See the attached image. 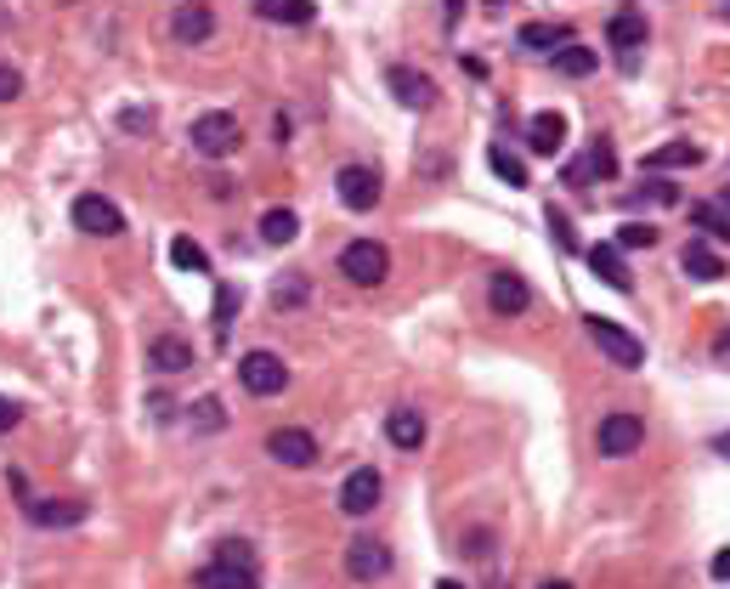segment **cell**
<instances>
[{
	"mask_svg": "<svg viewBox=\"0 0 730 589\" xmlns=\"http://www.w3.org/2000/svg\"><path fill=\"white\" fill-rule=\"evenodd\" d=\"M487 165H493V176L499 182H510V187H526V165L515 153H505V148H487Z\"/></svg>",
	"mask_w": 730,
	"mask_h": 589,
	"instance_id": "cell-30",
	"label": "cell"
},
{
	"mask_svg": "<svg viewBox=\"0 0 730 589\" xmlns=\"http://www.w3.org/2000/svg\"><path fill=\"white\" fill-rule=\"evenodd\" d=\"M589 340H594V351H601L612 369H623V374H635V369L646 363V340L628 335L623 323H612V317H589Z\"/></svg>",
	"mask_w": 730,
	"mask_h": 589,
	"instance_id": "cell-3",
	"label": "cell"
},
{
	"mask_svg": "<svg viewBox=\"0 0 730 589\" xmlns=\"http://www.w3.org/2000/svg\"><path fill=\"white\" fill-rule=\"evenodd\" d=\"M437 589H464V584H459V578H442V584H437Z\"/></svg>",
	"mask_w": 730,
	"mask_h": 589,
	"instance_id": "cell-43",
	"label": "cell"
},
{
	"mask_svg": "<svg viewBox=\"0 0 730 589\" xmlns=\"http://www.w3.org/2000/svg\"><path fill=\"white\" fill-rule=\"evenodd\" d=\"M385 437H391V448L419 453V442H425V419H419L414 408H391V414H385Z\"/></svg>",
	"mask_w": 730,
	"mask_h": 589,
	"instance_id": "cell-22",
	"label": "cell"
},
{
	"mask_svg": "<svg viewBox=\"0 0 730 589\" xmlns=\"http://www.w3.org/2000/svg\"><path fill=\"white\" fill-rule=\"evenodd\" d=\"M74 227L91 239H119L125 233V210L114 199H103V193H80L74 199Z\"/></svg>",
	"mask_w": 730,
	"mask_h": 589,
	"instance_id": "cell-7",
	"label": "cell"
},
{
	"mask_svg": "<svg viewBox=\"0 0 730 589\" xmlns=\"http://www.w3.org/2000/svg\"><path fill=\"white\" fill-rule=\"evenodd\" d=\"M255 12L267 18V23H289V28H306V23L317 18V7H312V0H260Z\"/></svg>",
	"mask_w": 730,
	"mask_h": 589,
	"instance_id": "cell-24",
	"label": "cell"
},
{
	"mask_svg": "<svg viewBox=\"0 0 730 589\" xmlns=\"http://www.w3.org/2000/svg\"><path fill=\"white\" fill-rule=\"evenodd\" d=\"M612 244H617V250H651V244H657V227H651V221H623Z\"/></svg>",
	"mask_w": 730,
	"mask_h": 589,
	"instance_id": "cell-31",
	"label": "cell"
},
{
	"mask_svg": "<svg viewBox=\"0 0 730 589\" xmlns=\"http://www.w3.org/2000/svg\"><path fill=\"white\" fill-rule=\"evenodd\" d=\"M594 69H601V51H589L578 41H567V46L555 51V74H567V80H589Z\"/></svg>",
	"mask_w": 730,
	"mask_h": 589,
	"instance_id": "cell-23",
	"label": "cell"
},
{
	"mask_svg": "<svg viewBox=\"0 0 730 589\" xmlns=\"http://www.w3.org/2000/svg\"><path fill=\"white\" fill-rule=\"evenodd\" d=\"M487 307L499 317H521L526 307H533V289H526L521 273H493L487 278Z\"/></svg>",
	"mask_w": 730,
	"mask_h": 589,
	"instance_id": "cell-13",
	"label": "cell"
},
{
	"mask_svg": "<svg viewBox=\"0 0 730 589\" xmlns=\"http://www.w3.org/2000/svg\"><path fill=\"white\" fill-rule=\"evenodd\" d=\"M18 96H23V74L12 62H0V103H18Z\"/></svg>",
	"mask_w": 730,
	"mask_h": 589,
	"instance_id": "cell-35",
	"label": "cell"
},
{
	"mask_svg": "<svg viewBox=\"0 0 730 589\" xmlns=\"http://www.w3.org/2000/svg\"><path fill=\"white\" fill-rule=\"evenodd\" d=\"M385 499V476L374 471V465H357L346 482H340V510L351 516V521H362V516H374V505Z\"/></svg>",
	"mask_w": 730,
	"mask_h": 589,
	"instance_id": "cell-9",
	"label": "cell"
},
{
	"mask_svg": "<svg viewBox=\"0 0 730 589\" xmlns=\"http://www.w3.org/2000/svg\"><path fill=\"white\" fill-rule=\"evenodd\" d=\"M459 12H464V0H448V23H459Z\"/></svg>",
	"mask_w": 730,
	"mask_h": 589,
	"instance_id": "cell-41",
	"label": "cell"
},
{
	"mask_svg": "<svg viewBox=\"0 0 730 589\" xmlns=\"http://www.w3.org/2000/svg\"><path fill=\"white\" fill-rule=\"evenodd\" d=\"M385 273H391V250H385L380 239H351V244L340 250V278H346V284L374 289V284H385Z\"/></svg>",
	"mask_w": 730,
	"mask_h": 589,
	"instance_id": "cell-4",
	"label": "cell"
},
{
	"mask_svg": "<svg viewBox=\"0 0 730 589\" xmlns=\"http://www.w3.org/2000/svg\"><path fill=\"white\" fill-rule=\"evenodd\" d=\"M583 176H594V182H612V176H617V148H612L606 137H594V142H589V153H583Z\"/></svg>",
	"mask_w": 730,
	"mask_h": 589,
	"instance_id": "cell-28",
	"label": "cell"
},
{
	"mask_svg": "<svg viewBox=\"0 0 730 589\" xmlns=\"http://www.w3.org/2000/svg\"><path fill=\"white\" fill-rule=\"evenodd\" d=\"M193 425H198V431H221V425H227L221 403H216V397H198V408H193Z\"/></svg>",
	"mask_w": 730,
	"mask_h": 589,
	"instance_id": "cell-33",
	"label": "cell"
},
{
	"mask_svg": "<svg viewBox=\"0 0 730 589\" xmlns=\"http://www.w3.org/2000/svg\"><path fill=\"white\" fill-rule=\"evenodd\" d=\"M171 35H176L182 46H205V41L216 35V12L205 7V0H187V7L171 12Z\"/></svg>",
	"mask_w": 730,
	"mask_h": 589,
	"instance_id": "cell-14",
	"label": "cell"
},
{
	"mask_svg": "<svg viewBox=\"0 0 730 589\" xmlns=\"http://www.w3.org/2000/svg\"><path fill=\"white\" fill-rule=\"evenodd\" d=\"M267 453H273L278 465H289V471H306V465L323 460V453H317V437L301 431V425H278V431L267 437Z\"/></svg>",
	"mask_w": 730,
	"mask_h": 589,
	"instance_id": "cell-11",
	"label": "cell"
},
{
	"mask_svg": "<svg viewBox=\"0 0 730 589\" xmlns=\"http://www.w3.org/2000/svg\"><path fill=\"white\" fill-rule=\"evenodd\" d=\"M521 51H560V46H567L572 35H567V28H560V23H521Z\"/></svg>",
	"mask_w": 730,
	"mask_h": 589,
	"instance_id": "cell-25",
	"label": "cell"
},
{
	"mask_svg": "<svg viewBox=\"0 0 730 589\" xmlns=\"http://www.w3.org/2000/svg\"><path fill=\"white\" fill-rule=\"evenodd\" d=\"M301 301H306V284H301V278H294V284H278V289H273V307H301Z\"/></svg>",
	"mask_w": 730,
	"mask_h": 589,
	"instance_id": "cell-36",
	"label": "cell"
},
{
	"mask_svg": "<svg viewBox=\"0 0 730 589\" xmlns=\"http://www.w3.org/2000/svg\"><path fill=\"white\" fill-rule=\"evenodd\" d=\"M606 41H612V51H623V62H635V51L646 46V18L640 12H617L606 23Z\"/></svg>",
	"mask_w": 730,
	"mask_h": 589,
	"instance_id": "cell-21",
	"label": "cell"
},
{
	"mask_svg": "<svg viewBox=\"0 0 730 589\" xmlns=\"http://www.w3.org/2000/svg\"><path fill=\"white\" fill-rule=\"evenodd\" d=\"M385 91H391L403 108H414V114L437 108V80L419 74V69H408V62H391V69H385Z\"/></svg>",
	"mask_w": 730,
	"mask_h": 589,
	"instance_id": "cell-8",
	"label": "cell"
},
{
	"mask_svg": "<svg viewBox=\"0 0 730 589\" xmlns=\"http://www.w3.org/2000/svg\"><path fill=\"white\" fill-rule=\"evenodd\" d=\"M23 516L35 521V528H80V521H85V499H28Z\"/></svg>",
	"mask_w": 730,
	"mask_h": 589,
	"instance_id": "cell-17",
	"label": "cell"
},
{
	"mask_svg": "<svg viewBox=\"0 0 730 589\" xmlns=\"http://www.w3.org/2000/svg\"><path fill=\"white\" fill-rule=\"evenodd\" d=\"M148 369L153 374H187L193 369V346L182 335H153L148 340Z\"/></svg>",
	"mask_w": 730,
	"mask_h": 589,
	"instance_id": "cell-19",
	"label": "cell"
},
{
	"mask_svg": "<svg viewBox=\"0 0 730 589\" xmlns=\"http://www.w3.org/2000/svg\"><path fill=\"white\" fill-rule=\"evenodd\" d=\"M335 193H340V205H346V210L362 216V210H374V205H380V193H385V187H380V171H374V165H340Z\"/></svg>",
	"mask_w": 730,
	"mask_h": 589,
	"instance_id": "cell-12",
	"label": "cell"
},
{
	"mask_svg": "<svg viewBox=\"0 0 730 589\" xmlns=\"http://www.w3.org/2000/svg\"><path fill=\"white\" fill-rule=\"evenodd\" d=\"M171 267L176 273H210V255H205V244H198V239H171Z\"/></svg>",
	"mask_w": 730,
	"mask_h": 589,
	"instance_id": "cell-29",
	"label": "cell"
},
{
	"mask_svg": "<svg viewBox=\"0 0 730 589\" xmlns=\"http://www.w3.org/2000/svg\"><path fill=\"white\" fill-rule=\"evenodd\" d=\"M232 312H239V289H232V284H221V289H216V335H227Z\"/></svg>",
	"mask_w": 730,
	"mask_h": 589,
	"instance_id": "cell-32",
	"label": "cell"
},
{
	"mask_svg": "<svg viewBox=\"0 0 730 589\" xmlns=\"http://www.w3.org/2000/svg\"><path fill=\"white\" fill-rule=\"evenodd\" d=\"M18 419H23V403L0 397V437H7V431H18Z\"/></svg>",
	"mask_w": 730,
	"mask_h": 589,
	"instance_id": "cell-38",
	"label": "cell"
},
{
	"mask_svg": "<svg viewBox=\"0 0 730 589\" xmlns=\"http://www.w3.org/2000/svg\"><path fill=\"white\" fill-rule=\"evenodd\" d=\"M538 589H572L567 578H549V584H538Z\"/></svg>",
	"mask_w": 730,
	"mask_h": 589,
	"instance_id": "cell-42",
	"label": "cell"
},
{
	"mask_svg": "<svg viewBox=\"0 0 730 589\" xmlns=\"http://www.w3.org/2000/svg\"><path fill=\"white\" fill-rule=\"evenodd\" d=\"M714 453H725V460H730V431H725V437H714Z\"/></svg>",
	"mask_w": 730,
	"mask_h": 589,
	"instance_id": "cell-40",
	"label": "cell"
},
{
	"mask_svg": "<svg viewBox=\"0 0 730 589\" xmlns=\"http://www.w3.org/2000/svg\"><path fill=\"white\" fill-rule=\"evenodd\" d=\"M725 205H730V187H725Z\"/></svg>",
	"mask_w": 730,
	"mask_h": 589,
	"instance_id": "cell-44",
	"label": "cell"
},
{
	"mask_svg": "<svg viewBox=\"0 0 730 589\" xmlns=\"http://www.w3.org/2000/svg\"><path fill=\"white\" fill-rule=\"evenodd\" d=\"M239 385L250 391V397H278V391L289 385V369L278 351H244L239 357Z\"/></svg>",
	"mask_w": 730,
	"mask_h": 589,
	"instance_id": "cell-6",
	"label": "cell"
},
{
	"mask_svg": "<svg viewBox=\"0 0 730 589\" xmlns=\"http://www.w3.org/2000/svg\"><path fill=\"white\" fill-rule=\"evenodd\" d=\"M708 578L730 584V550H719V555H714V562H708Z\"/></svg>",
	"mask_w": 730,
	"mask_h": 589,
	"instance_id": "cell-39",
	"label": "cell"
},
{
	"mask_svg": "<svg viewBox=\"0 0 730 589\" xmlns=\"http://www.w3.org/2000/svg\"><path fill=\"white\" fill-rule=\"evenodd\" d=\"M526 148H533V153H544V159H555L560 148H567V114L544 108V114H533V119H526Z\"/></svg>",
	"mask_w": 730,
	"mask_h": 589,
	"instance_id": "cell-15",
	"label": "cell"
},
{
	"mask_svg": "<svg viewBox=\"0 0 730 589\" xmlns=\"http://www.w3.org/2000/svg\"><path fill=\"white\" fill-rule=\"evenodd\" d=\"M685 216H691V227H696L708 244H730V216H725L719 205H691Z\"/></svg>",
	"mask_w": 730,
	"mask_h": 589,
	"instance_id": "cell-26",
	"label": "cell"
},
{
	"mask_svg": "<svg viewBox=\"0 0 730 589\" xmlns=\"http://www.w3.org/2000/svg\"><path fill=\"white\" fill-rule=\"evenodd\" d=\"M187 142H193L198 159H232V153L244 148V125L232 119L227 108H210V114H198L187 125Z\"/></svg>",
	"mask_w": 730,
	"mask_h": 589,
	"instance_id": "cell-2",
	"label": "cell"
},
{
	"mask_svg": "<svg viewBox=\"0 0 730 589\" xmlns=\"http://www.w3.org/2000/svg\"><path fill=\"white\" fill-rule=\"evenodd\" d=\"M589 273L601 278L606 289H617V294L635 289V273H628V261H623L617 244H594V250H589Z\"/></svg>",
	"mask_w": 730,
	"mask_h": 589,
	"instance_id": "cell-18",
	"label": "cell"
},
{
	"mask_svg": "<svg viewBox=\"0 0 730 589\" xmlns=\"http://www.w3.org/2000/svg\"><path fill=\"white\" fill-rule=\"evenodd\" d=\"M385 573H391V550L380 539H369V533H357L346 544V578L351 584H380Z\"/></svg>",
	"mask_w": 730,
	"mask_h": 589,
	"instance_id": "cell-10",
	"label": "cell"
},
{
	"mask_svg": "<svg viewBox=\"0 0 730 589\" xmlns=\"http://www.w3.org/2000/svg\"><path fill=\"white\" fill-rule=\"evenodd\" d=\"M119 130H137V137H148V130H153V114H148V108H125V114H119Z\"/></svg>",
	"mask_w": 730,
	"mask_h": 589,
	"instance_id": "cell-37",
	"label": "cell"
},
{
	"mask_svg": "<svg viewBox=\"0 0 730 589\" xmlns=\"http://www.w3.org/2000/svg\"><path fill=\"white\" fill-rule=\"evenodd\" d=\"M646 442V419L640 414H628V408H617V414H601V431H594V448H601V460H628Z\"/></svg>",
	"mask_w": 730,
	"mask_h": 589,
	"instance_id": "cell-5",
	"label": "cell"
},
{
	"mask_svg": "<svg viewBox=\"0 0 730 589\" xmlns=\"http://www.w3.org/2000/svg\"><path fill=\"white\" fill-rule=\"evenodd\" d=\"M549 233H555V244H560V250H578V233H572V216H567V210H555V205H549Z\"/></svg>",
	"mask_w": 730,
	"mask_h": 589,
	"instance_id": "cell-34",
	"label": "cell"
},
{
	"mask_svg": "<svg viewBox=\"0 0 730 589\" xmlns=\"http://www.w3.org/2000/svg\"><path fill=\"white\" fill-rule=\"evenodd\" d=\"M198 589H260V562L244 539H221L210 550V562L193 573Z\"/></svg>",
	"mask_w": 730,
	"mask_h": 589,
	"instance_id": "cell-1",
	"label": "cell"
},
{
	"mask_svg": "<svg viewBox=\"0 0 730 589\" xmlns=\"http://www.w3.org/2000/svg\"><path fill=\"white\" fill-rule=\"evenodd\" d=\"M260 239H267V244H294V239H301V216H294V210H267V216H260Z\"/></svg>",
	"mask_w": 730,
	"mask_h": 589,
	"instance_id": "cell-27",
	"label": "cell"
},
{
	"mask_svg": "<svg viewBox=\"0 0 730 589\" xmlns=\"http://www.w3.org/2000/svg\"><path fill=\"white\" fill-rule=\"evenodd\" d=\"M696 165H703V148H696V142H685V137H674V142L651 148L640 171H646V176H662V171H696Z\"/></svg>",
	"mask_w": 730,
	"mask_h": 589,
	"instance_id": "cell-16",
	"label": "cell"
},
{
	"mask_svg": "<svg viewBox=\"0 0 730 589\" xmlns=\"http://www.w3.org/2000/svg\"><path fill=\"white\" fill-rule=\"evenodd\" d=\"M680 267H685V278H696V284H719V278H725V255H719L708 239H691V244L680 250Z\"/></svg>",
	"mask_w": 730,
	"mask_h": 589,
	"instance_id": "cell-20",
	"label": "cell"
}]
</instances>
